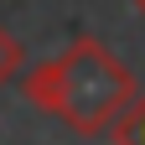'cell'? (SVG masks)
Masks as SVG:
<instances>
[{
    "instance_id": "7a4b0ae2",
    "label": "cell",
    "mask_w": 145,
    "mask_h": 145,
    "mask_svg": "<svg viewBox=\"0 0 145 145\" xmlns=\"http://www.w3.org/2000/svg\"><path fill=\"white\" fill-rule=\"evenodd\" d=\"M109 135H114V145H145V93L109 124Z\"/></svg>"
},
{
    "instance_id": "6da1fadb",
    "label": "cell",
    "mask_w": 145,
    "mask_h": 145,
    "mask_svg": "<svg viewBox=\"0 0 145 145\" xmlns=\"http://www.w3.org/2000/svg\"><path fill=\"white\" fill-rule=\"evenodd\" d=\"M21 93L72 135H104L140 99V83L99 36H72L57 57L21 72Z\"/></svg>"
},
{
    "instance_id": "3957f363",
    "label": "cell",
    "mask_w": 145,
    "mask_h": 145,
    "mask_svg": "<svg viewBox=\"0 0 145 145\" xmlns=\"http://www.w3.org/2000/svg\"><path fill=\"white\" fill-rule=\"evenodd\" d=\"M21 72H26V42H21L16 31H5V26H0V88H5V83H16Z\"/></svg>"
},
{
    "instance_id": "277c9868",
    "label": "cell",
    "mask_w": 145,
    "mask_h": 145,
    "mask_svg": "<svg viewBox=\"0 0 145 145\" xmlns=\"http://www.w3.org/2000/svg\"><path fill=\"white\" fill-rule=\"evenodd\" d=\"M135 10H140V16H145V0H135Z\"/></svg>"
}]
</instances>
